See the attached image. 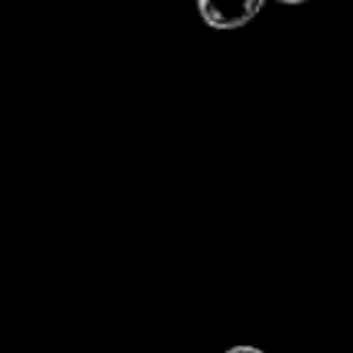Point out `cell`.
I'll return each mask as SVG.
<instances>
[{
	"label": "cell",
	"mask_w": 353,
	"mask_h": 353,
	"mask_svg": "<svg viewBox=\"0 0 353 353\" xmlns=\"http://www.w3.org/2000/svg\"><path fill=\"white\" fill-rule=\"evenodd\" d=\"M199 15L213 30H240L250 25L259 10L264 8L261 0H242V3H213V0H199Z\"/></svg>",
	"instance_id": "6da1fadb"
},
{
	"label": "cell",
	"mask_w": 353,
	"mask_h": 353,
	"mask_svg": "<svg viewBox=\"0 0 353 353\" xmlns=\"http://www.w3.org/2000/svg\"><path fill=\"white\" fill-rule=\"evenodd\" d=\"M225 353H264V351H261V348H254V346H247V343H242V346L228 348Z\"/></svg>",
	"instance_id": "7a4b0ae2"
}]
</instances>
